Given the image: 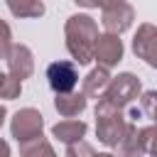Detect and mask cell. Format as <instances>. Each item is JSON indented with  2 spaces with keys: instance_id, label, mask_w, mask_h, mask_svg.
<instances>
[{
  "instance_id": "1",
  "label": "cell",
  "mask_w": 157,
  "mask_h": 157,
  "mask_svg": "<svg viewBox=\"0 0 157 157\" xmlns=\"http://www.w3.org/2000/svg\"><path fill=\"white\" fill-rule=\"evenodd\" d=\"M64 37H66V49L74 56L76 64H88L93 61V49L98 39V25L91 15H71L64 25Z\"/></svg>"
},
{
  "instance_id": "2",
  "label": "cell",
  "mask_w": 157,
  "mask_h": 157,
  "mask_svg": "<svg viewBox=\"0 0 157 157\" xmlns=\"http://www.w3.org/2000/svg\"><path fill=\"white\" fill-rule=\"evenodd\" d=\"M128 125H130V120L125 118L123 108H115L103 98L96 103V135L105 147H115L120 142V137L125 135Z\"/></svg>"
},
{
  "instance_id": "3",
  "label": "cell",
  "mask_w": 157,
  "mask_h": 157,
  "mask_svg": "<svg viewBox=\"0 0 157 157\" xmlns=\"http://www.w3.org/2000/svg\"><path fill=\"white\" fill-rule=\"evenodd\" d=\"M140 96H142V83H140V78H137L135 74H130V71H123V74H118V76L110 81L103 101H108L110 105L125 110V108H128L135 98H140Z\"/></svg>"
},
{
  "instance_id": "4",
  "label": "cell",
  "mask_w": 157,
  "mask_h": 157,
  "mask_svg": "<svg viewBox=\"0 0 157 157\" xmlns=\"http://www.w3.org/2000/svg\"><path fill=\"white\" fill-rule=\"evenodd\" d=\"M44 130V118L37 108H20L10 120V132L17 142H27L39 137Z\"/></svg>"
},
{
  "instance_id": "5",
  "label": "cell",
  "mask_w": 157,
  "mask_h": 157,
  "mask_svg": "<svg viewBox=\"0 0 157 157\" xmlns=\"http://www.w3.org/2000/svg\"><path fill=\"white\" fill-rule=\"evenodd\" d=\"M47 83L54 93H66V91H74L76 83H78V71H76V64L74 61H52L47 66Z\"/></svg>"
},
{
  "instance_id": "6",
  "label": "cell",
  "mask_w": 157,
  "mask_h": 157,
  "mask_svg": "<svg viewBox=\"0 0 157 157\" xmlns=\"http://www.w3.org/2000/svg\"><path fill=\"white\" fill-rule=\"evenodd\" d=\"M132 52L147 66L157 69V27L155 25L145 22V25L137 27V32L132 37Z\"/></svg>"
},
{
  "instance_id": "7",
  "label": "cell",
  "mask_w": 157,
  "mask_h": 157,
  "mask_svg": "<svg viewBox=\"0 0 157 157\" xmlns=\"http://www.w3.org/2000/svg\"><path fill=\"white\" fill-rule=\"evenodd\" d=\"M101 22H103V29L110 32V34H123L125 29L132 27L135 22V10L132 5H128L125 0L113 5V7H105L103 15H101Z\"/></svg>"
},
{
  "instance_id": "8",
  "label": "cell",
  "mask_w": 157,
  "mask_h": 157,
  "mask_svg": "<svg viewBox=\"0 0 157 157\" xmlns=\"http://www.w3.org/2000/svg\"><path fill=\"white\" fill-rule=\"evenodd\" d=\"M93 59L101 64V66H115L120 59H123V39L120 34H98L96 39V49H93Z\"/></svg>"
},
{
  "instance_id": "9",
  "label": "cell",
  "mask_w": 157,
  "mask_h": 157,
  "mask_svg": "<svg viewBox=\"0 0 157 157\" xmlns=\"http://www.w3.org/2000/svg\"><path fill=\"white\" fill-rule=\"evenodd\" d=\"M7 69L15 78L25 81L34 74V56H32V49L27 44H12L10 54H7Z\"/></svg>"
},
{
  "instance_id": "10",
  "label": "cell",
  "mask_w": 157,
  "mask_h": 157,
  "mask_svg": "<svg viewBox=\"0 0 157 157\" xmlns=\"http://www.w3.org/2000/svg\"><path fill=\"white\" fill-rule=\"evenodd\" d=\"M110 81H113L110 69L98 64L96 69H91V71L86 74V78H83V83H81V91L86 93V98H96V101H101V98L105 96Z\"/></svg>"
},
{
  "instance_id": "11",
  "label": "cell",
  "mask_w": 157,
  "mask_h": 157,
  "mask_svg": "<svg viewBox=\"0 0 157 157\" xmlns=\"http://www.w3.org/2000/svg\"><path fill=\"white\" fill-rule=\"evenodd\" d=\"M88 105V98L83 91H66V93H56L54 96V108L61 118H78Z\"/></svg>"
},
{
  "instance_id": "12",
  "label": "cell",
  "mask_w": 157,
  "mask_h": 157,
  "mask_svg": "<svg viewBox=\"0 0 157 157\" xmlns=\"http://www.w3.org/2000/svg\"><path fill=\"white\" fill-rule=\"evenodd\" d=\"M115 155L118 157H145V145H142V135H140V128L135 123L128 125L125 135L120 137V142L115 145Z\"/></svg>"
},
{
  "instance_id": "13",
  "label": "cell",
  "mask_w": 157,
  "mask_h": 157,
  "mask_svg": "<svg viewBox=\"0 0 157 157\" xmlns=\"http://www.w3.org/2000/svg\"><path fill=\"white\" fill-rule=\"evenodd\" d=\"M88 125L83 120H76V118H66V120H59L56 125H52V135L61 142H76V140H83Z\"/></svg>"
},
{
  "instance_id": "14",
  "label": "cell",
  "mask_w": 157,
  "mask_h": 157,
  "mask_svg": "<svg viewBox=\"0 0 157 157\" xmlns=\"http://www.w3.org/2000/svg\"><path fill=\"white\" fill-rule=\"evenodd\" d=\"M20 157H56V152H54L52 142L39 135L34 140L20 142Z\"/></svg>"
},
{
  "instance_id": "15",
  "label": "cell",
  "mask_w": 157,
  "mask_h": 157,
  "mask_svg": "<svg viewBox=\"0 0 157 157\" xmlns=\"http://www.w3.org/2000/svg\"><path fill=\"white\" fill-rule=\"evenodd\" d=\"M5 2L15 17H42L44 15L42 0H5Z\"/></svg>"
},
{
  "instance_id": "16",
  "label": "cell",
  "mask_w": 157,
  "mask_h": 157,
  "mask_svg": "<svg viewBox=\"0 0 157 157\" xmlns=\"http://www.w3.org/2000/svg\"><path fill=\"white\" fill-rule=\"evenodd\" d=\"M22 93V81L15 78L12 74H0V98L12 101Z\"/></svg>"
},
{
  "instance_id": "17",
  "label": "cell",
  "mask_w": 157,
  "mask_h": 157,
  "mask_svg": "<svg viewBox=\"0 0 157 157\" xmlns=\"http://www.w3.org/2000/svg\"><path fill=\"white\" fill-rule=\"evenodd\" d=\"M64 157H96V150H93L91 142H86V140H76V142H69V145H66Z\"/></svg>"
},
{
  "instance_id": "18",
  "label": "cell",
  "mask_w": 157,
  "mask_h": 157,
  "mask_svg": "<svg viewBox=\"0 0 157 157\" xmlns=\"http://www.w3.org/2000/svg\"><path fill=\"white\" fill-rule=\"evenodd\" d=\"M140 108H142V115L157 123V91H145L140 96Z\"/></svg>"
},
{
  "instance_id": "19",
  "label": "cell",
  "mask_w": 157,
  "mask_h": 157,
  "mask_svg": "<svg viewBox=\"0 0 157 157\" xmlns=\"http://www.w3.org/2000/svg\"><path fill=\"white\" fill-rule=\"evenodd\" d=\"M12 49V29L5 20H0V59H7Z\"/></svg>"
},
{
  "instance_id": "20",
  "label": "cell",
  "mask_w": 157,
  "mask_h": 157,
  "mask_svg": "<svg viewBox=\"0 0 157 157\" xmlns=\"http://www.w3.org/2000/svg\"><path fill=\"white\" fill-rule=\"evenodd\" d=\"M81 7H101V0H74Z\"/></svg>"
},
{
  "instance_id": "21",
  "label": "cell",
  "mask_w": 157,
  "mask_h": 157,
  "mask_svg": "<svg viewBox=\"0 0 157 157\" xmlns=\"http://www.w3.org/2000/svg\"><path fill=\"white\" fill-rule=\"evenodd\" d=\"M0 157H10V145L5 140H0Z\"/></svg>"
},
{
  "instance_id": "22",
  "label": "cell",
  "mask_w": 157,
  "mask_h": 157,
  "mask_svg": "<svg viewBox=\"0 0 157 157\" xmlns=\"http://www.w3.org/2000/svg\"><path fill=\"white\" fill-rule=\"evenodd\" d=\"M118 2H123V0H101V10H105V7H113V5H118Z\"/></svg>"
},
{
  "instance_id": "23",
  "label": "cell",
  "mask_w": 157,
  "mask_h": 157,
  "mask_svg": "<svg viewBox=\"0 0 157 157\" xmlns=\"http://www.w3.org/2000/svg\"><path fill=\"white\" fill-rule=\"evenodd\" d=\"M140 115H142V108H130V118L132 120H137Z\"/></svg>"
},
{
  "instance_id": "24",
  "label": "cell",
  "mask_w": 157,
  "mask_h": 157,
  "mask_svg": "<svg viewBox=\"0 0 157 157\" xmlns=\"http://www.w3.org/2000/svg\"><path fill=\"white\" fill-rule=\"evenodd\" d=\"M5 118H7V108L0 103V128H2V123H5Z\"/></svg>"
},
{
  "instance_id": "25",
  "label": "cell",
  "mask_w": 157,
  "mask_h": 157,
  "mask_svg": "<svg viewBox=\"0 0 157 157\" xmlns=\"http://www.w3.org/2000/svg\"><path fill=\"white\" fill-rule=\"evenodd\" d=\"M96 157H118V155H110V152H98Z\"/></svg>"
}]
</instances>
